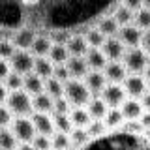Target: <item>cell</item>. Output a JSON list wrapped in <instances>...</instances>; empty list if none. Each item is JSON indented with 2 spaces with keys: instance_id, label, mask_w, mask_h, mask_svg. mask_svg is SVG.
Instances as JSON below:
<instances>
[{
  "instance_id": "obj_9",
  "label": "cell",
  "mask_w": 150,
  "mask_h": 150,
  "mask_svg": "<svg viewBox=\"0 0 150 150\" xmlns=\"http://www.w3.org/2000/svg\"><path fill=\"white\" fill-rule=\"evenodd\" d=\"M101 51L105 53L109 62H120V60L124 58V54H126L128 49H126V45L122 43L118 38H107L103 47H101Z\"/></svg>"
},
{
  "instance_id": "obj_24",
  "label": "cell",
  "mask_w": 150,
  "mask_h": 150,
  "mask_svg": "<svg viewBox=\"0 0 150 150\" xmlns=\"http://www.w3.org/2000/svg\"><path fill=\"white\" fill-rule=\"evenodd\" d=\"M98 30H100L105 38H116V34L120 32V25L116 23L115 17H105V19H101V21H100Z\"/></svg>"
},
{
  "instance_id": "obj_7",
  "label": "cell",
  "mask_w": 150,
  "mask_h": 150,
  "mask_svg": "<svg viewBox=\"0 0 150 150\" xmlns=\"http://www.w3.org/2000/svg\"><path fill=\"white\" fill-rule=\"evenodd\" d=\"M122 86H124V90L126 94H128L129 98H143L144 94H146V86H148V83H146V79L144 77H141V75H128L126 77V81L122 83Z\"/></svg>"
},
{
  "instance_id": "obj_14",
  "label": "cell",
  "mask_w": 150,
  "mask_h": 150,
  "mask_svg": "<svg viewBox=\"0 0 150 150\" xmlns=\"http://www.w3.org/2000/svg\"><path fill=\"white\" fill-rule=\"evenodd\" d=\"M120 111H122V115H124L126 120H139L141 116H143V112H144L143 103L139 100H135V98H128V100L122 103Z\"/></svg>"
},
{
  "instance_id": "obj_43",
  "label": "cell",
  "mask_w": 150,
  "mask_h": 150,
  "mask_svg": "<svg viewBox=\"0 0 150 150\" xmlns=\"http://www.w3.org/2000/svg\"><path fill=\"white\" fill-rule=\"evenodd\" d=\"M122 6H126V8H129L131 11H139L141 8H143V0H122Z\"/></svg>"
},
{
  "instance_id": "obj_2",
  "label": "cell",
  "mask_w": 150,
  "mask_h": 150,
  "mask_svg": "<svg viewBox=\"0 0 150 150\" xmlns=\"http://www.w3.org/2000/svg\"><path fill=\"white\" fill-rule=\"evenodd\" d=\"M126 69L133 75H141V71H146L148 62H150V56L144 53L141 47H135V49H128L122 58Z\"/></svg>"
},
{
  "instance_id": "obj_42",
  "label": "cell",
  "mask_w": 150,
  "mask_h": 150,
  "mask_svg": "<svg viewBox=\"0 0 150 150\" xmlns=\"http://www.w3.org/2000/svg\"><path fill=\"white\" fill-rule=\"evenodd\" d=\"M124 129L129 131V133H139V131H143V126H141L139 120H126L124 122Z\"/></svg>"
},
{
  "instance_id": "obj_48",
  "label": "cell",
  "mask_w": 150,
  "mask_h": 150,
  "mask_svg": "<svg viewBox=\"0 0 150 150\" xmlns=\"http://www.w3.org/2000/svg\"><path fill=\"white\" fill-rule=\"evenodd\" d=\"M141 103H143V109L144 111H150V90L141 98Z\"/></svg>"
},
{
  "instance_id": "obj_31",
  "label": "cell",
  "mask_w": 150,
  "mask_h": 150,
  "mask_svg": "<svg viewBox=\"0 0 150 150\" xmlns=\"http://www.w3.org/2000/svg\"><path fill=\"white\" fill-rule=\"evenodd\" d=\"M86 43H88V47H92V49H101L103 47V43H105V40L107 38L101 34L98 28H92V30H88L86 32Z\"/></svg>"
},
{
  "instance_id": "obj_27",
  "label": "cell",
  "mask_w": 150,
  "mask_h": 150,
  "mask_svg": "<svg viewBox=\"0 0 150 150\" xmlns=\"http://www.w3.org/2000/svg\"><path fill=\"white\" fill-rule=\"evenodd\" d=\"M116 19V23L122 26H128V25H133V21H135V11H131L129 8H126V6H120L118 9L115 11V15H112Z\"/></svg>"
},
{
  "instance_id": "obj_4",
  "label": "cell",
  "mask_w": 150,
  "mask_h": 150,
  "mask_svg": "<svg viewBox=\"0 0 150 150\" xmlns=\"http://www.w3.org/2000/svg\"><path fill=\"white\" fill-rule=\"evenodd\" d=\"M11 131L17 137V141H21V143H32L34 137L38 135L34 122L28 116H15V120L11 122Z\"/></svg>"
},
{
  "instance_id": "obj_30",
  "label": "cell",
  "mask_w": 150,
  "mask_h": 150,
  "mask_svg": "<svg viewBox=\"0 0 150 150\" xmlns=\"http://www.w3.org/2000/svg\"><path fill=\"white\" fill-rule=\"evenodd\" d=\"M133 25L141 28L143 32H146L150 30V9L148 8H141L139 11H135V21H133Z\"/></svg>"
},
{
  "instance_id": "obj_35",
  "label": "cell",
  "mask_w": 150,
  "mask_h": 150,
  "mask_svg": "<svg viewBox=\"0 0 150 150\" xmlns=\"http://www.w3.org/2000/svg\"><path fill=\"white\" fill-rule=\"evenodd\" d=\"M51 143H53V148L54 150H68L69 144H71V139H69L68 133H54L51 137Z\"/></svg>"
},
{
  "instance_id": "obj_15",
  "label": "cell",
  "mask_w": 150,
  "mask_h": 150,
  "mask_svg": "<svg viewBox=\"0 0 150 150\" xmlns=\"http://www.w3.org/2000/svg\"><path fill=\"white\" fill-rule=\"evenodd\" d=\"M84 84L90 94H101L103 88L107 86V77L103 71H88V75L84 77Z\"/></svg>"
},
{
  "instance_id": "obj_38",
  "label": "cell",
  "mask_w": 150,
  "mask_h": 150,
  "mask_svg": "<svg viewBox=\"0 0 150 150\" xmlns=\"http://www.w3.org/2000/svg\"><path fill=\"white\" fill-rule=\"evenodd\" d=\"M53 112L54 115H69L71 112V103L66 100V98H58V100H54Z\"/></svg>"
},
{
  "instance_id": "obj_40",
  "label": "cell",
  "mask_w": 150,
  "mask_h": 150,
  "mask_svg": "<svg viewBox=\"0 0 150 150\" xmlns=\"http://www.w3.org/2000/svg\"><path fill=\"white\" fill-rule=\"evenodd\" d=\"M53 77L54 79H58L60 83H68L69 79H71V75H69L68 71V68H66V64H60V66H54V73H53Z\"/></svg>"
},
{
  "instance_id": "obj_49",
  "label": "cell",
  "mask_w": 150,
  "mask_h": 150,
  "mask_svg": "<svg viewBox=\"0 0 150 150\" xmlns=\"http://www.w3.org/2000/svg\"><path fill=\"white\" fill-rule=\"evenodd\" d=\"M17 150H36V148L32 146V143H21L17 146Z\"/></svg>"
},
{
  "instance_id": "obj_19",
  "label": "cell",
  "mask_w": 150,
  "mask_h": 150,
  "mask_svg": "<svg viewBox=\"0 0 150 150\" xmlns=\"http://www.w3.org/2000/svg\"><path fill=\"white\" fill-rule=\"evenodd\" d=\"M32 105H34L36 112H45V115H49V112H53V109H54V100L47 92H41V94H38V96L32 98Z\"/></svg>"
},
{
  "instance_id": "obj_8",
  "label": "cell",
  "mask_w": 150,
  "mask_h": 150,
  "mask_svg": "<svg viewBox=\"0 0 150 150\" xmlns=\"http://www.w3.org/2000/svg\"><path fill=\"white\" fill-rule=\"evenodd\" d=\"M143 34L144 32L137 28L135 25H128L122 26L118 32V40L124 43L128 49H135V47H141V41H143Z\"/></svg>"
},
{
  "instance_id": "obj_12",
  "label": "cell",
  "mask_w": 150,
  "mask_h": 150,
  "mask_svg": "<svg viewBox=\"0 0 150 150\" xmlns=\"http://www.w3.org/2000/svg\"><path fill=\"white\" fill-rule=\"evenodd\" d=\"M32 122H34V126H36L38 135H47V137H49L56 129L53 118H51L49 115H45V112H34V115H32Z\"/></svg>"
},
{
  "instance_id": "obj_50",
  "label": "cell",
  "mask_w": 150,
  "mask_h": 150,
  "mask_svg": "<svg viewBox=\"0 0 150 150\" xmlns=\"http://www.w3.org/2000/svg\"><path fill=\"white\" fill-rule=\"evenodd\" d=\"M144 79H146V83H148V86H150V62H148L146 71H144Z\"/></svg>"
},
{
  "instance_id": "obj_45",
  "label": "cell",
  "mask_w": 150,
  "mask_h": 150,
  "mask_svg": "<svg viewBox=\"0 0 150 150\" xmlns=\"http://www.w3.org/2000/svg\"><path fill=\"white\" fill-rule=\"evenodd\" d=\"M141 49L144 51L148 56H150V30H146L143 34V41H141Z\"/></svg>"
},
{
  "instance_id": "obj_28",
  "label": "cell",
  "mask_w": 150,
  "mask_h": 150,
  "mask_svg": "<svg viewBox=\"0 0 150 150\" xmlns=\"http://www.w3.org/2000/svg\"><path fill=\"white\" fill-rule=\"evenodd\" d=\"M45 92L49 94L53 100H58V98H64V83H60L58 79L51 77L45 81Z\"/></svg>"
},
{
  "instance_id": "obj_25",
  "label": "cell",
  "mask_w": 150,
  "mask_h": 150,
  "mask_svg": "<svg viewBox=\"0 0 150 150\" xmlns=\"http://www.w3.org/2000/svg\"><path fill=\"white\" fill-rule=\"evenodd\" d=\"M69 51H68V47L66 45H58V43H54L53 45V49H51V53H49V60L53 64L56 66H60V64H66L69 60Z\"/></svg>"
},
{
  "instance_id": "obj_44",
  "label": "cell",
  "mask_w": 150,
  "mask_h": 150,
  "mask_svg": "<svg viewBox=\"0 0 150 150\" xmlns=\"http://www.w3.org/2000/svg\"><path fill=\"white\" fill-rule=\"evenodd\" d=\"M9 73H11V71H9V64L4 58H0V81H6Z\"/></svg>"
},
{
  "instance_id": "obj_37",
  "label": "cell",
  "mask_w": 150,
  "mask_h": 150,
  "mask_svg": "<svg viewBox=\"0 0 150 150\" xmlns=\"http://www.w3.org/2000/svg\"><path fill=\"white\" fill-rule=\"evenodd\" d=\"M15 54V45H13V41L9 40H0V58L4 60H11V56Z\"/></svg>"
},
{
  "instance_id": "obj_17",
  "label": "cell",
  "mask_w": 150,
  "mask_h": 150,
  "mask_svg": "<svg viewBox=\"0 0 150 150\" xmlns=\"http://www.w3.org/2000/svg\"><path fill=\"white\" fill-rule=\"evenodd\" d=\"M86 111L92 120H105L107 112H109V107H107V103L101 98H92L90 103L86 105Z\"/></svg>"
},
{
  "instance_id": "obj_46",
  "label": "cell",
  "mask_w": 150,
  "mask_h": 150,
  "mask_svg": "<svg viewBox=\"0 0 150 150\" xmlns=\"http://www.w3.org/2000/svg\"><path fill=\"white\" fill-rule=\"evenodd\" d=\"M141 126H143V129H150V111H144L143 116L139 118Z\"/></svg>"
},
{
  "instance_id": "obj_21",
  "label": "cell",
  "mask_w": 150,
  "mask_h": 150,
  "mask_svg": "<svg viewBox=\"0 0 150 150\" xmlns=\"http://www.w3.org/2000/svg\"><path fill=\"white\" fill-rule=\"evenodd\" d=\"M66 47H68L71 56H86L88 49H90L86 43V38H83V36H71V40L66 43Z\"/></svg>"
},
{
  "instance_id": "obj_20",
  "label": "cell",
  "mask_w": 150,
  "mask_h": 150,
  "mask_svg": "<svg viewBox=\"0 0 150 150\" xmlns=\"http://www.w3.org/2000/svg\"><path fill=\"white\" fill-rule=\"evenodd\" d=\"M53 40L51 38H47V36H38L36 38V41H34V45L30 47V51H32V54L36 56V58H41V56H49L51 53V49H53Z\"/></svg>"
},
{
  "instance_id": "obj_11",
  "label": "cell",
  "mask_w": 150,
  "mask_h": 150,
  "mask_svg": "<svg viewBox=\"0 0 150 150\" xmlns=\"http://www.w3.org/2000/svg\"><path fill=\"white\" fill-rule=\"evenodd\" d=\"M66 68H68L71 79H84L88 75V64L84 56H69V60L66 62Z\"/></svg>"
},
{
  "instance_id": "obj_13",
  "label": "cell",
  "mask_w": 150,
  "mask_h": 150,
  "mask_svg": "<svg viewBox=\"0 0 150 150\" xmlns=\"http://www.w3.org/2000/svg\"><path fill=\"white\" fill-rule=\"evenodd\" d=\"M36 38L38 36L34 34L32 28H21V30H17L15 34H13V45H15L19 51H26L34 45Z\"/></svg>"
},
{
  "instance_id": "obj_33",
  "label": "cell",
  "mask_w": 150,
  "mask_h": 150,
  "mask_svg": "<svg viewBox=\"0 0 150 150\" xmlns=\"http://www.w3.org/2000/svg\"><path fill=\"white\" fill-rule=\"evenodd\" d=\"M69 139H71V144H73V146H83V144L88 143L90 133L86 131V128H73L71 133H69Z\"/></svg>"
},
{
  "instance_id": "obj_18",
  "label": "cell",
  "mask_w": 150,
  "mask_h": 150,
  "mask_svg": "<svg viewBox=\"0 0 150 150\" xmlns=\"http://www.w3.org/2000/svg\"><path fill=\"white\" fill-rule=\"evenodd\" d=\"M25 92H28L30 96H38V94H41L45 90V81L40 77V75H36L34 71L25 75V88H23Z\"/></svg>"
},
{
  "instance_id": "obj_22",
  "label": "cell",
  "mask_w": 150,
  "mask_h": 150,
  "mask_svg": "<svg viewBox=\"0 0 150 150\" xmlns=\"http://www.w3.org/2000/svg\"><path fill=\"white\" fill-rule=\"evenodd\" d=\"M34 73L40 75L41 79H51L54 73V64L49 60V56H41V58H36L34 62Z\"/></svg>"
},
{
  "instance_id": "obj_3",
  "label": "cell",
  "mask_w": 150,
  "mask_h": 150,
  "mask_svg": "<svg viewBox=\"0 0 150 150\" xmlns=\"http://www.w3.org/2000/svg\"><path fill=\"white\" fill-rule=\"evenodd\" d=\"M8 109L13 112L15 116H28L34 109L32 105V98L30 94L25 92V90H17V92H11L8 96Z\"/></svg>"
},
{
  "instance_id": "obj_41",
  "label": "cell",
  "mask_w": 150,
  "mask_h": 150,
  "mask_svg": "<svg viewBox=\"0 0 150 150\" xmlns=\"http://www.w3.org/2000/svg\"><path fill=\"white\" fill-rule=\"evenodd\" d=\"M11 115H13V112L9 111L8 107L0 105V128H6L9 122H13V120H11Z\"/></svg>"
},
{
  "instance_id": "obj_29",
  "label": "cell",
  "mask_w": 150,
  "mask_h": 150,
  "mask_svg": "<svg viewBox=\"0 0 150 150\" xmlns=\"http://www.w3.org/2000/svg\"><path fill=\"white\" fill-rule=\"evenodd\" d=\"M4 84H6V88H8V90H11V92L23 90V88H25V75L11 71V73L8 75V79L4 81Z\"/></svg>"
},
{
  "instance_id": "obj_39",
  "label": "cell",
  "mask_w": 150,
  "mask_h": 150,
  "mask_svg": "<svg viewBox=\"0 0 150 150\" xmlns=\"http://www.w3.org/2000/svg\"><path fill=\"white\" fill-rule=\"evenodd\" d=\"M32 146L36 150H49L53 148V143H51V139L47 135H36L34 141H32Z\"/></svg>"
},
{
  "instance_id": "obj_34",
  "label": "cell",
  "mask_w": 150,
  "mask_h": 150,
  "mask_svg": "<svg viewBox=\"0 0 150 150\" xmlns=\"http://www.w3.org/2000/svg\"><path fill=\"white\" fill-rule=\"evenodd\" d=\"M124 115H122L120 109H109L105 116V124L107 128H118V126H124Z\"/></svg>"
},
{
  "instance_id": "obj_47",
  "label": "cell",
  "mask_w": 150,
  "mask_h": 150,
  "mask_svg": "<svg viewBox=\"0 0 150 150\" xmlns=\"http://www.w3.org/2000/svg\"><path fill=\"white\" fill-rule=\"evenodd\" d=\"M8 96H9V94H8L6 84H2V83H0V105H2L4 101H8Z\"/></svg>"
},
{
  "instance_id": "obj_26",
  "label": "cell",
  "mask_w": 150,
  "mask_h": 150,
  "mask_svg": "<svg viewBox=\"0 0 150 150\" xmlns=\"http://www.w3.org/2000/svg\"><path fill=\"white\" fill-rule=\"evenodd\" d=\"M0 150H17V137L11 129L0 128Z\"/></svg>"
},
{
  "instance_id": "obj_32",
  "label": "cell",
  "mask_w": 150,
  "mask_h": 150,
  "mask_svg": "<svg viewBox=\"0 0 150 150\" xmlns=\"http://www.w3.org/2000/svg\"><path fill=\"white\" fill-rule=\"evenodd\" d=\"M53 122H54V128L58 129L60 133H71L73 124H71L69 115H54L53 116Z\"/></svg>"
},
{
  "instance_id": "obj_5",
  "label": "cell",
  "mask_w": 150,
  "mask_h": 150,
  "mask_svg": "<svg viewBox=\"0 0 150 150\" xmlns=\"http://www.w3.org/2000/svg\"><path fill=\"white\" fill-rule=\"evenodd\" d=\"M100 98L107 103V107H111V109H118V107H122V103L126 101V90H124L122 84L109 83L105 88H103V92L100 94Z\"/></svg>"
},
{
  "instance_id": "obj_23",
  "label": "cell",
  "mask_w": 150,
  "mask_h": 150,
  "mask_svg": "<svg viewBox=\"0 0 150 150\" xmlns=\"http://www.w3.org/2000/svg\"><path fill=\"white\" fill-rule=\"evenodd\" d=\"M69 118H71V124L73 128H86L90 124V115L84 107H73L71 112H69Z\"/></svg>"
},
{
  "instance_id": "obj_1",
  "label": "cell",
  "mask_w": 150,
  "mask_h": 150,
  "mask_svg": "<svg viewBox=\"0 0 150 150\" xmlns=\"http://www.w3.org/2000/svg\"><path fill=\"white\" fill-rule=\"evenodd\" d=\"M92 94L86 88V84L77 81V79H69L68 83L64 84V98L71 103V107H84L88 105L92 100Z\"/></svg>"
},
{
  "instance_id": "obj_51",
  "label": "cell",
  "mask_w": 150,
  "mask_h": 150,
  "mask_svg": "<svg viewBox=\"0 0 150 150\" xmlns=\"http://www.w3.org/2000/svg\"><path fill=\"white\" fill-rule=\"evenodd\" d=\"M143 8H148L150 9V0H143Z\"/></svg>"
},
{
  "instance_id": "obj_16",
  "label": "cell",
  "mask_w": 150,
  "mask_h": 150,
  "mask_svg": "<svg viewBox=\"0 0 150 150\" xmlns=\"http://www.w3.org/2000/svg\"><path fill=\"white\" fill-rule=\"evenodd\" d=\"M84 58H86V64L92 71H101V69H105V66L109 64V60H107V56L101 49H92L90 47Z\"/></svg>"
},
{
  "instance_id": "obj_10",
  "label": "cell",
  "mask_w": 150,
  "mask_h": 150,
  "mask_svg": "<svg viewBox=\"0 0 150 150\" xmlns=\"http://www.w3.org/2000/svg\"><path fill=\"white\" fill-rule=\"evenodd\" d=\"M103 73H105L107 81L112 83V84L124 83L126 77H128V69H126L124 62H109L105 66V69H103Z\"/></svg>"
},
{
  "instance_id": "obj_36",
  "label": "cell",
  "mask_w": 150,
  "mask_h": 150,
  "mask_svg": "<svg viewBox=\"0 0 150 150\" xmlns=\"http://www.w3.org/2000/svg\"><path fill=\"white\" fill-rule=\"evenodd\" d=\"M105 129H107L105 120H90V124L86 126V131L90 133V137H100L105 133Z\"/></svg>"
},
{
  "instance_id": "obj_6",
  "label": "cell",
  "mask_w": 150,
  "mask_h": 150,
  "mask_svg": "<svg viewBox=\"0 0 150 150\" xmlns=\"http://www.w3.org/2000/svg\"><path fill=\"white\" fill-rule=\"evenodd\" d=\"M34 62H36V56L30 54L28 51H15V54L11 56L9 66L13 68V71H15V73L28 75V73L34 71Z\"/></svg>"
}]
</instances>
